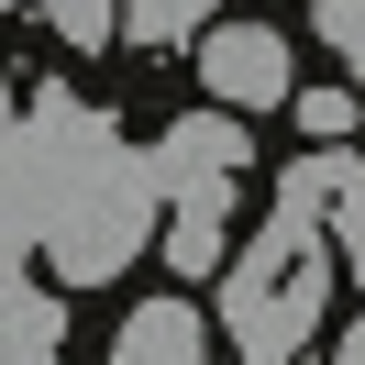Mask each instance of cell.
I'll use <instances>...</instances> for the list:
<instances>
[{"label":"cell","instance_id":"5","mask_svg":"<svg viewBox=\"0 0 365 365\" xmlns=\"http://www.w3.org/2000/svg\"><path fill=\"white\" fill-rule=\"evenodd\" d=\"M354 200H365V155H354V144H321V155H299L288 178H277V210H266V222L321 232V222H343Z\"/></svg>","mask_w":365,"mask_h":365},{"label":"cell","instance_id":"10","mask_svg":"<svg viewBox=\"0 0 365 365\" xmlns=\"http://www.w3.org/2000/svg\"><path fill=\"white\" fill-rule=\"evenodd\" d=\"M288 111H299V133H310V144H343V133H354V89H299Z\"/></svg>","mask_w":365,"mask_h":365},{"label":"cell","instance_id":"1","mask_svg":"<svg viewBox=\"0 0 365 365\" xmlns=\"http://www.w3.org/2000/svg\"><path fill=\"white\" fill-rule=\"evenodd\" d=\"M321 310H332V255H321V232L266 222L222 266V343L244 365H299V343L321 332Z\"/></svg>","mask_w":365,"mask_h":365},{"label":"cell","instance_id":"4","mask_svg":"<svg viewBox=\"0 0 365 365\" xmlns=\"http://www.w3.org/2000/svg\"><path fill=\"white\" fill-rule=\"evenodd\" d=\"M244 166H255L244 122H232V111H188V122L155 133V178H144V188H166V200H178V188H232Z\"/></svg>","mask_w":365,"mask_h":365},{"label":"cell","instance_id":"9","mask_svg":"<svg viewBox=\"0 0 365 365\" xmlns=\"http://www.w3.org/2000/svg\"><path fill=\"white\" fill-rule=\"evenodd\" d=\"M45 23H56V45H111L122 0H45Z\"/></svg>","mask_w":365,"mask_h":365},{"label":"cell","instance_id":"11","mask_svg":"<svg viewBox=\"0 0 365 365\" xmlns=\"http://www.w3.org/2000/svg\"><path fill=\"white\" fill-rule=\"evenodd\" d=\"M310 23H321V45L343 67H365V0H310Z\"/></svg>","mask_w":365,"mask_h":365},{"label":"cell","instance_id":"12","mask_svg":"<svg viewBox=\"0 0 365 365\" xmlns=\"http://www.w3.org/2000/svg\"><path fill=\"white\" fill-rule=\"evenodd\" d=\"M343 266H354V277H365V200H354V210H343Z\"/></svg>","mask_w":365,"mask_h":365},{"label":"cell","instance_id":"6","mask_svg":"<svg viewBox=\"0 0 365 365\" xmlns=\"http://www.w3.org/2000/svg\"><path fill=\"white\" fill-rule=\"evenodd\" d=\"M166 266L178 277H222L232 266V188H178L166 200Z\"/></svg>","mask_w":365,"mask_h":365},{"label":"cell","instance_id":"2","mask_svg":"<svg viewBox=\"0 0 365 365\" xmlns=\"http://www.w3.org/2000/svg\"><path fill=\"white\" fill-rule=\"evenodd\" d=\"M144 222H155V188H144V178L78 188V200L56 210L45 255H56V277H67V288H100V277H122V266L144 255Z\"/></svg>","mask_w":365,"mask_h":365},{"label":"cell","instance_id":"3","mask_svg":"<svg viewBox=\"0 0 365 365\" xmlns=\"http://www.w3.org/2000/svg\"><path fill=\"white\" fill-rule=\"evenodd\" d=\"M200 89L210 111H277V100H299V56L277 23H210L200 34Z\"/></svg>","mask_w":365,"mask_h":365},{"label":"cell","instance_id":"7","mask_svg":"<svg viewBox=\"0 0 365 365\" xmlns=\"http://www.w3.org/2000/svg\"><path fill=\"white\" fill-rule=\"evenodd\" d=\"M111 365H210V321L188 310V299H144V310L122 321Z\"/></svg>","mask_w":365,"mask_h":365},{"label":"cell","instance_id":"13","mask_svg":"<svg viewBox=\"0 0 365 365\" xmlns=\"http://www.w3.org/2000/svg\"><path fill=\"white\" fill-rule=\"evenodd\" d=\"M332 365H365V321H354V332H343V354H332Z\"/></svg>","mask_w":365,"mask_h":365},{"label":"cell","instance_id":"8","mask_svg":"<svg viewBox=\"0 0 365 365\" xmlns=\"http://www.w3.org/2000/svg\"><path fill=\"white\" fill-rule=\"evenodd\" d=\"M210 11H222V0H122V45L166 56V45H188V34H210Z\"/></svg>","mask_w":365,"mask_h":365}]
</instances>
